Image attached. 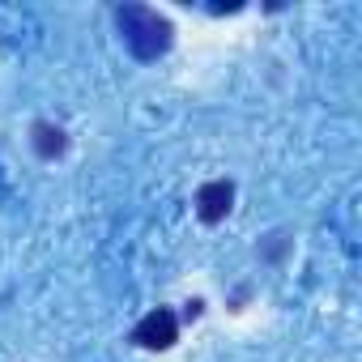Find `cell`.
Listing matches in <instances>:
<instances>
[{
    "mask_svg": "<svg viewBox=\"0 0 362 362\" xmlns=\"http://www.w3.org/2000/svg\"><path fill=\"white\" fill-rule=\"evenodd\" d=\"M115 22H119V35H124L128 52L136 60H158L170 47V39H175L170 22L158 9H149V5H119L115 9Z\"/></svg>",
    "mask_w": 362,
    "mask_h": 362,
    "instance_id": "obj_1",
    "label": "cell"
},
{
    "mask_svg": "<svg viewBox=\"0 0 362 362\" xmlns=\"http://www.w3.org/2000/svg\"><path fill=\"white\" fill-rule=\"evenodd\" d=\"M132 341H136L141 349H170V345L179 341V320H175V311H170V307H153L149 315H141L136 328H132Z\"/></svg>",
    "mask_w": 362,
    "mask_h": 362,
    "instance_id": "obj_2",
    "label": "cell"
},
{
    "mask_svg": "<svg viewBox=\"0 0 362 362\" xmlns=\"http://www.w3.org/2000/svg\"><path fill=\"white\" fill-rule=\"evenodd\" d=\"M230 205H235V184L230 179H209V184H201V192H197V218L201 222L218 226L230 214Z\"/></svg>",
    "mask_w": 362,
    "mask_h": 362,
    "instance_id": "obj_3",
    "label": "cell"
},
{
    "mask_svg": "<svg viewBox=\"0 0 362 362\" xmlns=\"http://www.w3.org/2000/svg\"><path fill=\"white\" fill-rule=\"evenodd\" d=\"M30 145H35V153L39 158H60L64 149H69V136H64V128H56V124H47V119H39L35 128H30Z\"/></svg>",
    "mask_w": 362,
    "mask_h": 362,
    "instance_id": "obj_4",
    "label": "cell"
}]
</instances>
